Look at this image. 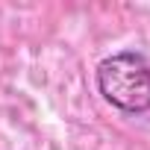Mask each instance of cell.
Masks as SVG:
<instances>
[{
  "label": "cell",
  "instance_id": "obj_1",
  "mask_svg": "<svg viewBox=\"0 0 150 150\" xmlns=\"http://www.w3.org/2000/svg\"><path fill=\"white\" fill-rule=\"evenodd\" d=\"M97 91L127 115L150 112V62L141 50H118L97 65Z\"/></svg>",
  "mask_w": 150,
  "mask_h": 150
}]
</instances>
